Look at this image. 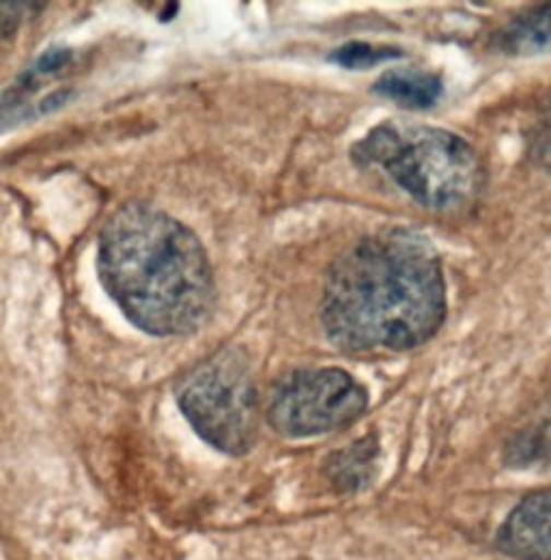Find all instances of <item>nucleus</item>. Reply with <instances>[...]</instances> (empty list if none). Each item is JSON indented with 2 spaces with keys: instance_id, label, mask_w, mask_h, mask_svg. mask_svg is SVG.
Instances as JSON below:
<instances>
[{
  "instance_id": "1",
  "label": "nucleus",
  "mask_w": 551,
  "mask_h": 560,
  "mask_svg": "<svg viewBox=\"0 0 551 560\" xmlns=\"http://www.w3.org/2000/svg\"><path fill=\"white\" fill-rule=\"evenodd\" d=\"M446 287L431 242L388 229L347 248L332 264L321 300L330 341L344 351H408L444 324Z\"/></svg>"
},
{
  "instance_id": "2",
  "label": "nucleus",
  "mask_w": 551,
  "mask_h": 560,
  "mask_svg": "<svg viewBox=\"0 0 551 560\" xmlns=\"http://www.w3.org/2000/svg\"><path fill=\"white\" fill-rule=\"evenodd\" d=\"M97 270L124 315L153 337L190 335L213 308L215 284L201 240L146 203H128L106 220Z\"/></svg>"
},
{
  "instance_id": "3",
  "label": "nucleus",
  "mask_w": 551,
  "mask_h": 560,
  "mask_svg": "<svg viewBox=\"0 0 551 560\" xmlns=\"http://www.w3.org/2000/svg\"><path fill=\"white\" fill-rule=\"evenodd\" d=\"M351 160L379 166L429 210H466L481 192L482 164L474 147L442 128L386 121L351 147Z\"/></svg>"
},
{
  "instance_id": "4",
  "label": "nucleus",
  "mask_w": 551,
  "mask_h": 560,
  "mask_svg": "<svg viewBox=\"0 0 551 560\" xmlns=\"http://www.w3.org/2000/svg\"><path fill=\"white\" fill-rule=\"evenodd\" d=\"M184 417L213 448L244 455L259 435V395L239 351L224 350L192 369L177 388Z\"/></svg>"
},
{
  "instance_id": "5",
  "label": "nucleus",
  "mask_w": 551,
  "mask_h": 560,
  "mask_svg": "<svg viewBox=\"0 0 551 560\" xmlns=\"http://www.w3.org/2000/svg\"><path fill=\"white\" fill-rule=\"evenodd\" d=\"M366 406L364 386L343 369H304L276 386L268 420L280 435L310 438L355 422Z\"/></svg>"
},
{
  "instance_id": "6",
  "label": "nucleus",
  "mask_w": 551,
  "mask_h": 560,
  "mask_svg": "<svg viewBox=\"0 0 551 560\" xmlns=\"http://www.w3.org/2000/svg\"><path fill=\"white\" fill-rule=\"evenodd\" d=\"M497 548L517 560H551V488L513 509L497 533Z\"/></svg>"
},
{
  "instance_id": "7",
  "label": "nucleus",
  "mask_w": 551,
  "mask_h": 560,
  "mask_svg": "<svg viewBox=\"0 0 551 560\" xmlns=\"http://www.w3.org/2000/svg\"><path fill=\"white\" fill-rule=\"evenodd\" d=\"M379 444L373 435H366L343 451L335 453L326 464V475L330 483L339 491L364 490L377 470Z\"/></svg>"
},
{
  "instance_id": "8",
  "label": "nucleus",
  "mask_w": 551,
  "mask_h": 560,
  "mask_svg": "<svg viewBox=\"0 0 551 560\" xmlns=\"http://www.w3.org/2000/svg\"><path fill=\"white\" fill-rule=\"evenodd\" d=\"M375 93L406 106V108H429L442 95V80L435 73L420 70L386 71L373 86Z\"/></svg>"
},
{
  "instance_id": "9",
  "label": "nucleus",
  "mask_w": 551,
  "mask_h": 560,
  "mask_svg": "<svg viewBox=\"0 0 551 560\" xmlns=\"http://www.w3.org/2000/svg\"><path fill=\"white\" fill-rule=\"evenodd\" d=\"M500 48L519 57L551 52V4L526 11L508 24L500 35Z\"/></svg>"
},
{
  "instance_id": "10",
  "label": "nucleus",
  "mask_w": 551,
  "mask_h": 560,
  "mask_svg": "<svg viewBox=\"0 0 551 560\" xmlns=\"http://www.w3.org/2000/svg\"><path fill=\"white\" fill-rule=\"evenodd\" d=\"M399 57H403V52L397 48H379V46H371L364 42H351V44H344L341 48H337L330 55V61H335L337 66L347 68V70H364V68H373L377 63L392 61Z\"/></svg>"
},
{
  "instance_id": "11",
  "label": "nucleus",
  "mask_w": 551,
  "mask_h": 560,
  "mask_svg": "<svg viewBox=\"0 0 551 560\" xmlns=\"http://www.w3.org/2000/svg\"><path fill=\"white\" fill-rule=\"evenodd\" d=\"M532 155L541 168L551 173V106L532 135Z\"/></svg>"
},
{
  "instance_id": "12",
  "label": "nucleus",
  "mask_w": 551,
  "mask_h": 560,
  "mask_svg": "<svg viewBox=\"0 0 551 560\" xmlns=\"http://www.w3.org/2000/svg\"><path fill=\"white\" fill-rule=\"evenodd\" d=\"M35 7L31 2H0V39L13 35L24 22L26 11Z\"/></svg>"
}]
</instances>
